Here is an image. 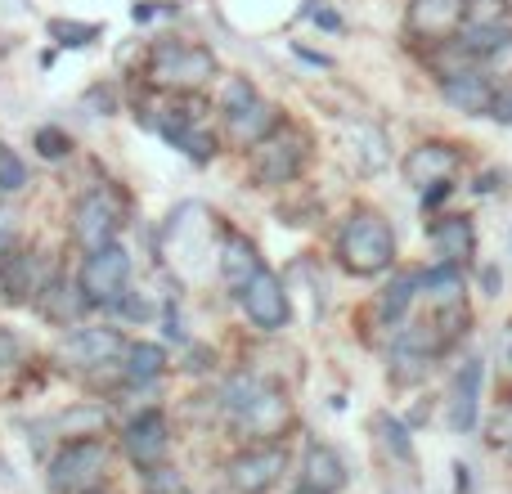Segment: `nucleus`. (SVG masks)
I'll use <instances>...</instances> for the list:
<instances>
[{"label":"nucleus","instance_id":"obj_35","mask_svg":"<svg viewBox=\"0 0 512 494\" xmlns=\"http://www.w3.org/2000/svg\"><path fill=\"white\" fill-rule=\"evenodd\" d=\"M486 117H495V122H499V126H512V86H504V90H495V99H490Z\"/></svg>","mask_w":512,"mask_h":494},{"label":"nucleus","instance_id":"obj_25","mask_svg":"<svg viewBox=\"0 0 512 494\" xmlns=\"http://www.w3.org/2000/svg\"><path fill=\"white\" fill-rule=\"evenodd\" d=\"M423 297V288H418V274H400V279H391V288L382 292V301H378V310H382V319H405L409 315V306Z\"/></svg>","mask_w":512,"mask_h":494},{"label":"nucleus","instance_id":"obj_28","mask_svg":"<svg viewBox=\"0 0 512 494\" xmlns=\"http://www.w3.org/2000/svg\"><path fill=\"white\" fill-rule=\"evenodd\" d=\"M351 144H360V162H364L369 171L387 167V135H382L378 126L355 122V126H351Z\"/></svg>","mask_w":512,"mask_h":494},{"label":"nucleus","instance_id":"obj_20","mask_svg":"<svg viewBox=\"0 0 512 494\" xmlns=\"http://www.w3.org/2000/svg\"><path fill=\"white\" fill-rule=\"evenodd\" d=\"M256 270H261V261H256V247L243 239V234H225V243H221V279L230 283L234 292H239Z\"/></svg>","mask_w":512,"mask_h":494},{"label":"nucleus","instance_id":"obj_34","mask_svg":"<svg viewBox=\"0 0 512 494\" xmlns=\"http://www.w3.org/2000/svg\"><path fill=\"white\" fill-rule=\"evenodd\" d=\"M113 306H122L126 319H149V315H153V301H149V297H131V288H126L122 297L113 301Z\"/></svg>","mask_w":512,"mask_h":494},{"label":"nucleus","instance_id":"obj_15","mask_svg":"<svg viewBox=\"0 0 512 494\" xmlns=\"http://www.w3.org/2000/svg\"><path fill=\"white\" fill-rule=\"evenodd\" d=\"M225 122H230V140L239 144V149H256L265 135L279 131V113H274V104H265L261 95H256L252 104L225 113Z\"/></svg>","mask_w":512,"mask_h":494},{"label":"nucleus","instance_id":"obj_16","mask_svg":"<svg viewBox=\"0 0 512 494\" xmlns=\"http://www.w3.org/2000/svg\"><path fill=\"white\" fill-rule=\"evenodd\" d=\"M288 427V400H283L279 387L265 382V391L252 400L248 409L239 414V432L243 436H279Z\"/></svg>","mask_w":512,"mask_h":494},{"label":"nucleus","instance_id":"obj_27","mask_svg":"<svg viewBox=\"0 0 512 494\" xmlns=\"http://www.w3.org/2000/svg\"><path fill=\"white\" fill-rule=\"evenodd\" d=\"M261 391H265V382L256 378V373H234V378H230V382H225V387H221V405L230 409L234 418H239L243 409H248L252 400L261 396Z\"/></svg>","mask_w":512,"mask_h":494},{"label":"nucleus","instance_id":"obj_22","mask_svg":"<svg viewBox=\"0 0 512 494\" xmlns=\"http://www.w3.org/2000/svg\"><path fill=\"white\" fill-rule=\"evenodd\" d=\"M418 288H423L427 301H436V306H459L463 297V279H459V265H436V270L418 274Z\"/></svg>","mask_w":512,"mask_h":494},{"label":"nucleus","instance_id":"obj_31","mask_svg":"<svg viewBox=\"0 0 512 494\" xmlns=\"http://www.w3.org/2000/svg\"><path fill=\"white\" fill-rule=\"evenodd\" d=\"M32 144H36V153H41L45 162H59V158H68L72 153V140L59 131V126H41V131L32 135Z\"/></svg>","mask_w":512,"mask_h":494},{"label":"nucleus","instance_id":"obj_17","mask_svg":"<svg viewBox=\"0 0 512 494\" xmlns=\"http://www.w3.org/2000/svg\"><path fill=\"white\" fill-rule=\"evenodd\" d=\"M432 243L445 265H468L472 256H477V230H472L468 216H445V221H436Z\"/></svg>","mask_w":512,"mask_h":494},{"label":"nucleus","instance_id":"obj_2","mask_svg":"<svg viewBox=\"0 0 512 494\" xmlns=\"http://www.w3.org/2000/svg\"><path fill=\"white\" fill-rule=\"evenodd\" d=\"M149 77L162 90H198L216 77V54L207 45H180V41H158L149 59Z\"/></svg>","mask_w":512,"mask_h":494},{"label":"nucleus","instance_id":"obj_14","mask_svg":"<svg viewBox=\"0 0 512 494\" xmlns=\"http://www.w3.org/2000/svg\"><path fill=\"white\" fill-rule=\"evenodd\" d=\"M481 382H486L481 360H468L459 373H454V391H450V427L454 432H472V427H477Z\"/></svg>","mask_w":512,"mask_h":494},{"label":"nucleus","instance_id":"obj_38","mask_svg":"<svg viewBox=\"0 0 512 494\" xmlns=\"http://www.w3.org/2000/svg\"><path fill=\"white\" fill-rule=\"evenodd\" d=\"M9 221H14V216L0 212V256L9 252V239H14V225H9Z\"/></svg>","mask_w":512,"mask_h":494},{"label":"nucleus","instance_id":"obj_6","mask_svg":"<svg viewBox=\"0 0 512 494\" xmlns=\"http://www.w3.org/2000/svg\"><path fill=\"white\" fill-rule=\"evenodd\" d=\"M239 301L261 333H279V328L288 324V292H283L279 274H270L265 265L239 288Z\"/></svg>","mask_w":512,"mask_h":494},{"label":"nucleus","instance_id":"obj_39","mask_svg":"<svg viewBox=\"0 0 512 494\" xmlns=\"http://www.w3.org/2000/svg\"><path fill=\"white\" fill-rule=\"evenodd\" d=\"M153 14H158V9H153V0H140V5L131 9V18H135V23H149Z\"/></svg>","mask_w":512,"mask_h":494},{"label":"nucleus","instance_id":"obj_42","mask_svg":"<svg viewBox=\"0 0 512 494\" xmlns=\"http://www.w3.org/2000/svg\"><path fill=\"white\" fill-rule=\"evenodd\" d=\"M0 486H9V490L18 486V477H14V472H9V463H5V459H0Z\"/></svg>","mask_w":512,"mask_h":494},{"label":"nucleus","instance_id":"obj_4","mask_svg":"<svg viewBox=\"0 0 512 494\" xmlns=\"http://www.w3.org/2000/svg\"><path fill=\"white\" fill-rule=\"evenodd\" d=\"M301 162H306V135L283 126L252 149V176L256 185H288L301 171Z\"/></svg>","mask_w":512,"mask_h":494},{"label":"nucleus","instance_id":"obj_13","mask_svg":"<svg viewBox=\"0 0 512 494\" xmlns=\"http://www.w3.org/2000/svg\"><path fill=\"white\" fill-rule=\"evenodd\" d=\"M468 14V0H414L409 5V32L423 36V41H441Z\"/></svg>","mask_w":512,"mask_h":494},{"label":"nucleus","instance_id":"obj_33","mask_svg":"<svg viewBox=\"0 0 512 494\" xmlns=\"http://www.w3.org/2000/svg\"><path fill=\"white\" fill-rule=\"evenodd\" d=\"M252 99H256V90H252V81H248V77L225 81V95H221V108H225V113H234V108L252 104Z\"/></svg>","mask_w":512,"mask_h":494},{"label":"nucleus","instance_id":"obj_29","mask_svg":"<svg viewBox=\"0 0 512 494\" xmlns=\"http://www.w3.org/2000/svg\"><path fill=\"white\" fill-rule=\"evenodd\" d=\"M50 36L63 50H86L90 41H99V23H77V18H50Z\"/></svg>","mask_w":512,"mask_h":494},{"label":"nucleus","instance_id":"obj_43","mask_svg":"<svg viewBox=\"0 0 512 494\" xmlns=\"http://www.w3.org/2000/svg\"><path fill=\"white\" fill-rule=\"evenodd\" d=\"M292 494H319V490H310V486H301V490H292Z\"/></svg>","mask_w":512,"mask_h":494},{"label":"nucleus","instance_id":"obj_40","mask_svg":"<svg viewBox=\"0 0 512 494\" xmlns=\"http://www.w3.org/2000/svg\"><path fill=\"white\" fill-rule=\"evenodd\" d=\"M495 292H499V270L495 265H486V297H495Z\"/></svg>","mask_w":512,"mask_h":494},{"label":"nucleus","instance_id":"obj_12","mask_svg":"<svg viewBox=\"0 0 512 494\" xmlns=\"http://www.w3.org/2000/svg\"><path fill=\"white\" fill-rule=\"evenodd\" d=\"M459 167V149L454 144H418L409 149L405 158V180L414 189H432V185H445Z\"/></svg>","mask_w":512,"mask_h":494},{"label":"nucleus","instance_id":"obj_3","mask_svg":"<svg viewBox=\"0 0 512 494\" xmlns=\"http://www.w3.org/2000/svg\"><path fill=\"white\" fill-rule=\"evenodd\" d=\"M108 472V445L99 436L68 441L50 463V490L54 494H95Z\"/></svg>","mask_w":512,"mask_h":494},{"label":"nucleus","instance_id":"obj_23","mask_svg":"<svg viewBox=\"0 0 512 494\" xmlns=\"http://www.w3.org/2000/svg\"><path fill=\"white\" fill-rule=\"evenodd\" d=\"M122 373L131 382H158L162 378V369H167V355H162V346H153V342H135V346H126V355H122Z\"/></svg>","mask_w":512,"mask_h":494},{"label":"nucleus","instance_id":"obj_19","mask_svg":"<svg viewBox=\"0 0 512 494\" xmlns=\"http://www.w3.org/2000/svg\"><path fill=\"white\" fill-rule=\"evenodd\" d=\"M36 306H41L45 319H54V324H72V319L90 306V297L81 292V279L77 283L54 279V283H45V288L36 292Z\"/></svg>","mask_w":512,"mask_h":494},{"label":"nucleus","instance_id":"obj_26","mask_svg":"<svg viewBox=\"0 0 512 494\" xmlns=\"http://www.w3.org/2000/svg\"><path fill=\"white\" fill-rule=\"evenodd\" d=\"M373 432H378V445L391 454L396 463H414V445H409V427L391 414H378L373 418Z\"/></svg>","mask_w":512,"mask_h":494},{"label":"nucleus","instance_id":"obj_24","mask_svg":"<svg viewBox=\"0 0 512 494\" xmlns=\"http://www.w3.org/2000/svg\"><path fill=\"white\" fill-rule=\"evenodd\" d=\"M54 427H59L63 436H72V441H86V436H99L108 427V409L104 405H72L68 414L54 418Z\"/></svg>","mask_w":512,"mask_h":494},{"label":"nucleus","instance_id":"obj_5","mask_svg":"<svg viewBox=\"0 0 512 494\" xmlns=\"http://www.w3.org/2000/svg\"><path fill=\"white\" fill-rule=\"evenodd\" d=\"M126 279H131V252L117 243L95 247V252L86 256V265H81V292H86L90 301H104V306H113V301L122 297Z\"/></svg>","mask_w":512,"mask_h":494},{"label":"nucleus","instance_id":"obj_21","mask_svg":"<svg viewBox=\"0 0 512 494\" xmlns=\"http://www.w3.org/2000/svg\"><path fill=\"white\" fill-rule=\"evenodd\" d=\"M162 135H167L180 153H189L194 162H212L216 158V135L203 131V126H194V122H162Z\"/></svg>","mask_w":512,"mask_h":494},{"label":"nucleus","instance_id":"obj_41","mask_svg":"<svg viewBox=\"0 0 512 494\" xmlns=\"http://www.w3.org/2000/svg\"><path fill=\"white\" fill-rule=\"evenodd\" d=\"M499 360H504V364H508V373H512V328L504 333V346H499Z\"/></svg>","mask_w":512,"mask_h":494},{"label":"nucleus","instance_id":"obj_18","mask_svg":"<svg viewBox=\"0 0 512 494\" xmlns=\"http://www.w3.org/2000/svg\"><path fill=\"white\" fill-rule=\"evenodd\" d=\"M301 477H306L310 490L319 494H337L346 486V463L337 450H328V445H310L306 450V463H301Z\"/></svg>","mask_w":512,"mask_h":494},{"label":"nucleus","instance_id":"obj_9","mask_svg":"<svg viewBox=\"0 0 512 494\" xmlns=\"http://www.w3.org/2000/svg\"><path fill=\"white\" fill-rule=\"evenodd\" d=\"M441 95L450 99L459 113L481 117L495 99V81L481 72V63H459V68H445L441 72Z\"/></svg>","mask_w":512,"mask_h":494},{"label":"nucleus","instance_id":"obj_10","mask_svg":"<svg viewBox=\"0 0 512 494\" xmlns=\"http://www.w3.org/2000/svg\"><path fill=\"white\" fill-rule=\"evenodd\" d=\"M122 445H126V454H131V463H140V468H158V463L167 459V450H171L167 418H162L158 409H144L140 418L126 423Z\"/></svg>","mask_w":512,"mask_h":494},{"label":"nucleus","instance_id":"obj_36","mask_svg":"<svg viewBox=\"0 0 512 494\" xmlns=\"http://www.w3.org/2000/svg\"><path fill=\"white\" fill-rule=\"evenodd\" d=\"M18 360H23V342H18L14 333H5V328H0V369H14Z\"/></svg>","mask_w":512,"mask_h":494},{"label":"nucleus","instance_id":"obj_8","mask_svg":"<svg viewBox=\"0 0 512 494\" xmlns=\"http://www.w3.org/2000/svg\"><path fill=\"white\" fill-rule=\"evenodd\" d=\"M288 468V450L279 445H256V450H243L239 459L230 463V486L239 494H265L274 481Z\"/></svg>","mask_w":512,"mask_h":494},{"label":"nucleus","instance_id":"obj_7","mask_svg":"<svg viewBox=\"0 0 512 494\" xmlns=\"http://www.w3.org/2000/svg\"><path fill=\"white\" fill-rule=\"evenodd\" d=\"M117 225H122V216H117V203L104 189H90V194L77 198V207H72V239L86 247V252L113 243Z\"/></svg>","mask_w":512,"mask_h":494},{"label":"nucleus","instance_id":"obj_1","mask_svg":"<svg viewBox=\"0 0 512 494\" xmlns=\"http://www.w3.org/2000/svg\"><path fill=\"white\" fill-rule=\"evenodd\" d=\"M337 261L351 274H382L391 261H396V234L382 221L378 212H355L351 221L342 225V239H337Z\"/></svg>","mask_w":512,"mask_h":494},{"label":"nucleus","instance_id":"obj_30","mask_svg":"<svg viewBox=\"0 0 512 494\" xmlns=\"http://www.w3.org/2000/svg\"><path fill=\"white\" fill-rule=\"evenodd\" d=\"M427 369H432V355L414 351V346H405V342H400L396 355H391V378H396L400 387H405V382H418Z\"/></svg>","mask_w":512,"mask_h":494},{"label":"nucleus","instance_id":"obj_11","mask_svg":"<svg viewBox=\"0 0 512 494\" xmlns=\"http://www.w3.org/2000/svg\"><path fill=\"white\" fill-rule=\"evenodd\" d=\"M117 355H126V342L117 328H77V333L63 342V360L81 364V369H95V364H113Z\"/></svg>","mask_w":512,"mask_h":494},{"label":"nucleus","instance_id":"obj_37","mask_svg":"<svg viewBox=\"0 0 512 494\" xmlns=\"http://www.w3.org/2000/svg\"><path fill=\"white\" fill-rule=\"evenodd\" d=\"M86 108H99V113H113V108H117V95H113V90H108V86H95V90H90V95H86Z\"/></svg>","mask_w":512,"mask_h":494},{"label":"nucleus","instance_id":"obj_32","mask_svg":"<svg viewBox=\"0 0 512 494\" xmlns=\"http://www.w3.org/2000/svg\"><path fill=\"white\" fill-rule=\"evenodd\" d=\"M27 185V167L23 158H14L9 149H0V194H18Z\"/></svg>","mask_w":512,"mask_h":494}]
</instances>
